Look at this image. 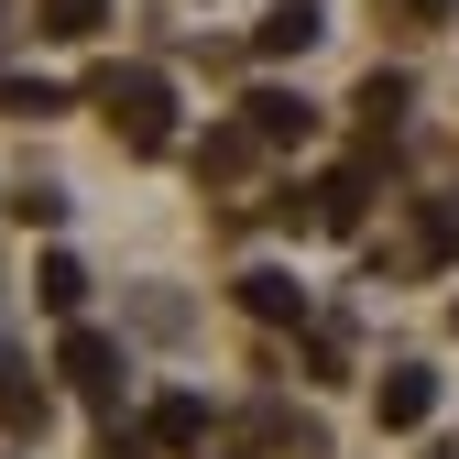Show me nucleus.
Masks as SVG:
<instances>
[{"mask_svg": "<svg viewBox=\"0 0 459 459\" xmlns=\"http://www.w3.org/2000/svg\"><path fill=\"white\" fill-rule=\"evenodd\" d=\"M99 109H109V132H121L132 153L176 143V88H164L153 66H99Z\"/></svg>", "mask_w": 459, "mask_h": 459, "instance_id": "obj_1", "label": "nucleus"}, {"mask_svg": "<svg viewBox=\"0 0 459 459\" xmlns=\"http://www.w3.org/2000/svg\"><path fill=\"white\" fill-rule=\"evenodd\" d=\"M55 361H66V383L88 394V405H121V351H109L99 328H66V351H55Z\"/></svg>", "mask_w": 459, "mask_h": 459, "instance_id": "obj_2", "label": "nucleus"}, {"mask_svg": "<svg viewBox=\"0 0 459 459\" xmlns=\"http://www.w3.org/2000/svg\"><path fill=\"white\" fill-rule=\"evenodd\" d=\"M372 416H383V427H427V416H437V372H416V361H394V372L372 383Z\"/></svg>", "mask_w": 459, "mask_h": 459, "instance_id": "obj_3", "label": "nucleus"}, {"mask_svg": "<svg viewBox=\"0 0 459 459\" xmlns=\"http://www.w3.org/2000/svg\"><path fill=\"white\" fill-rule=\"evenodd\" d=\"M241 307H252L263 328H307V284L284 273V263H252V273H241Z\"/></svg>", "mask_w": 459, "mask_h": 459, "instance_id": "obj_4", "label": "nucleus"}, {"mask_svg": "<svg viewBox=\"0 0 459 459\" xmlns=\"http://www.w3.org/2000/svg\"><path fill=\"white\" fill-rule=\"evenodd\" d=\"M241 109H252V121H241L252 143H307V132H317V109H307L296 88H263V99H241Z\"/></svg>", "mask_w": 459, "mask_h": 459, "instance_id": "obj_5", "label": "nucleus"}, {"mask_svg": "<svg viewBox=\"0 0 459 459\" xmlns=\"http://www.w3.org/2000/svg\"><path fill=\"white\" fill-rule=\"evenodd\" d=\"M328 22H317V0H273V12L252 22V55H307Z\"/></svg>", "mask_w": 459, "mask_h": 459, "instance_id": "obj_6", "label": "nucleus"}, {"mask_svg": "<svg viewBox=\"0 0 459 459\" xmlns=\"http://www.w3.org/2000/svg\"><path fill=\"white\" fill-rule=\"evenodd\" d=\"M361 197H372V164H339V176L317 186V208H307V219H317V230H361Z\"/></svg>", "mask_w": 459, "mask_h": 459, "instance_id": "obj_7", "label": "nucleus"}, {"mask_svg": "<svg viewBox=\"0 0 459 459\" xmlns=\"http://www.w3.org/2000/svg\"><path fill=\"white\" fill-rule=\"evenodd\" d=\"M164 448H208V405H197V394H153V416H143Z\"/></svg>", "mask_w": 459, "mask_h": 459, "instance_id": "obj_8", "label": "nucleus"}, {"mask_svg": "<svg viewBox=\"0 0 459 459\" xmlns=\"http://www.w3.org/2000/svg\"><path fill=\"white\" fill-rule=\"evenodd\" d=\"M0 427H22V437H44V383H33L22 361H0Z\"/></svg>", "mask_w": 459, "mask_h": 459, "instance_id": "obj_9", "label": "nucleus"}, {"mask_svg": "<svg viewBox=\"0 0 459 459\" xmlns=\"http://www.w3.org/2000/svg\"><path fill=\"white\" fill-rule=\"evenodd\" d=\"M33 284H44V307H55V317H77V307H88V263H66V252H44Z\"/></svg>", "mask_w": 459, "mask_h": 459, "instance_id": "obj_10", "label": "nucleus"}, {"mask_svg": "<svg viewBox=\"0 0 459 459\" xmlns=\"http://www.w3.org/2000/svg\"><path fill=\"white\" fill-rule=\"evenodd\" d=\"M0 109H12V121H55L66 88H55V77H0Z\"/></svg>", "mask_w": 459, "mask_h": 459, "instance_id": "obj_11", "label": "nucleus"}, {"mask_svg": "<svg viewBox=\"0 0 459 459\" xmlns=\"http://www.w3.org/2000/svg\"><path fill=\"white\" fill-rule=\"evenodd\" d=\"M99 22H109V0H44V33L55 44H88Z\"/></svg>", "mask_w": 459, "mask_h": 459, "instance_id": "obj_12", "label": "nucleus"}, {"mask_svg": "<svg viewBox=\"0 0 459 459\" xmlns=\"http://www.w3.org/2000/svg\"><path fill=\"white\" fill-rule=\"evenodd\" d=\"M351 109H361V132H394V109H405V77H361V99H351Z\"/></svg>", "mask_w": 459, "mask_h": 459, "instance_id": "obj_13", "label": "nucleus"}, {"mask_svg": "<svg viewBox=\"0 0 459 459\" xmlns=\"http://www.w3.org/2000/svg\"><path fill=\"white\" fill-rule=\"evenodd\" d=\"M241 164H252V132H208L197 143V176H241Z\"/></svg>", "mask_w": 459, "mask_h": 459, "instance_id": "obj_14", "label": "nucleus"}, {"mask_svg": "<svg viewBox=\"0 0 459 459\" xmlns=\"http://www.w3.org/2000/svg\"><path fill=\"white\" fill-rule=\"evenodd\" d=\"M12 219H33V230H55V219H66V197H55V186H33V176H22V186H12Z\"/></svg>", "mask_w": 459, "mask_h": 459, "instance_id": "obj_15", "label": "nucleus"}, {"mask_svg": "<svg viewBox=\"0 0 459 459\" xmlns=\"http://www.w3.org/2000/svg\"><path fill=\"white\" fill-rule=\"evenodd\" d=\"M383 12H394V22H416V33H437V22L459 12V0H383Z\"/></svg>", "mask_w": 459, "mask_h": 459, "instance_id": "obj_16", "label": "nucleus"}, {"mask_svg": "<svg viewBox=\"0 0 459 459\" xmlns=\"http://www.w3.org/2000/svg\"><path fill=\"white\" fill-rule=\"evenodd\" d=\"M448 317H459V307H448Z\"/></svg>", "mask_w": 459, "mask_h": 459, "instance_id": "obj_17", "label": "nucleus"}]
</instances>
